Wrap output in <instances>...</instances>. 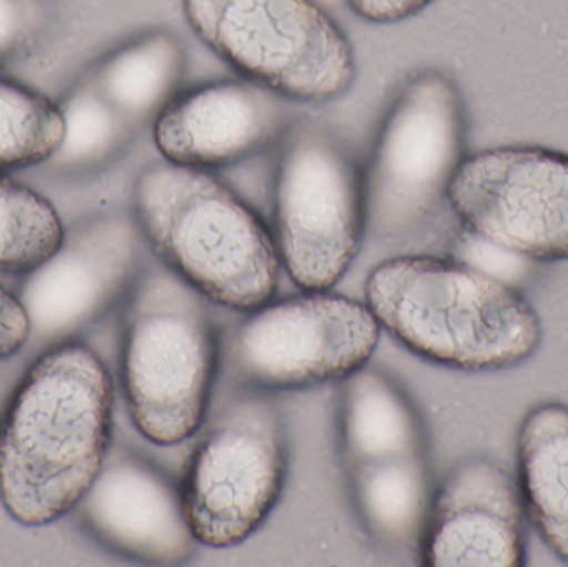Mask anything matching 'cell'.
Masks as SVG:
<instances>
[{
	"mask_svg": "<svg viewBox=\"0 0 568 567\" xmlns=\"http://www.w3.org/2000/svg\"><path fill=\"white\" fill-rule=\"evenodd\" d=\"M59 109L65 132L45 165L62 175H83L115 162L139 130L85 75L62 97Z\"/></svg>",
	"mask_w": 568,
	"mask_h": 567,
	"instance_id": "cell-19",
	"label": "cell"
},
{
	"mask_svg": "<svg viewBox=\"0 0 568 567\" xmlns=\"http://www.w3.org/2000/svg\"><path fill=\"white\" fill-rule=\"evenodd\" d=\"M466 105L446 72L414 73L394 97L363 170L367 232L381 242L416 235L466 159Z\"/></svg>",
	"mask_w": 568,
	"mask_h": 567,
	"instance_id": "cell-6",
	"label": "cell"
},
{
	"mask_svg": "<svg viewBox=\"0 0 568 567\" xmlns=\"http://www.w3.org/2000/svg\"><path fill=\"white\" fill-rule=\"evenodd\" d=\"M519 486L484 456L457 463L434 492L419 555L429 567H520L527 536Z\"/></svg>",
	"mask_w": 568,
	"mask_h": 567,
	"instance_id": "cell-12",
	"label": "cell"
},
{
	"mask_svg": "<svg viewBox=\"0 0 568 567\" xmlns=\"http://www.w3.org/2000/svg\"><path fill=\"white\" fill-rule=\"evenodd\" d=\"M65 229L45 196L0 175V272L27 275L62 243Z\"/></svg>",
	"mask_w": 568,
	"mask_h": 567,
	"instance_id": "cell-20",
	"label": "cell"
},
{
	"mask_svg": "<svg viewBox=\"0 0 568 567\" xmlns=\"http://www.w3.org/2000/svg\"><path fill=\"white\" fill-rule=\"evenodd\" d=\"M47 0H0V67L29 52L49 26Z\"/></svg>",
	"mask_w": 568,
	"mask_h": 567,
	"instance_id": "cell-22",
	"label": "cell"
},
{
	"mask_svg": "<svg viewBox=\"0 0 568 567\" xmlns=\"http://www.w3.org/2000/svg\"><path fill=\"white\" fill-rule=\"evenodd\" d=\"M125 302L120 375L130 418L149 442L179 445L202 428L222 362L209 300L155 260Z\"/></svg>",
	"mask_w": 568,
	"mask_h": 567,
	"instance_id": "cell-4",
	"label": "cell"
},
{
	"mask_svg": "<svg viewBox=\"0 0 568 567\" xmlns=\"http://www.w3.org/2000/svg\"><path fill=\"white\" fill-rule=\"evenodd\" d=\"M517 486L524 512L568 565V406L542 403L517 433Z\"/></svg>",
	"mask_w": 568,
	"mask_h": 567,
	"instance_id": "cell-16",
	"label": "cell"
},
{
	"mask_svg": "<svg viewBox=\"0 0 568 567\" xmlns=\"http://www.w3.org/2000/svg\"><path fill=\"white\" fill-rule=\"evenodd\" d=\"M183 12L242 79L284 99L329 102L356 79L353 45L317 0H183Z\"/></svg>",
	"mask_w": 568,
	"mask_h": 567,
	"instance_id": "cell-5",
	"label": "cell"
},
{
	"mask_svg": "<svg viewBox=\"0 0 568 567\" xmlns=\"http://www.w3.org/2000/svg\"><path fill=\"white\" fill-rule=\"evenodd\" d=\"M113 383L100 356L77 340L27 366L0 423V502L30 528L69 515L110 453Z\"/></svg>",
	"mask_w": 568,
	"mask_h": 567,
	"instance_id": "cell-1",
	"label": "cell"
},
{
	"mask_svg": "<svg viewBox=\"0 0 568 567\" xmlns=\"http://www.w3.org/2000/svg\"><path fill=\"white\" fill-rule=\"evenodd\" d=\"M26 353L20 352L19 355L0 362V423H2L7 408H9L10 402H12L13 393H16L20 379L26 375Z\"/></svg>",
	"mask_w": 568,
	"mask_h": 567,
	"instance_id": "cell-25",
	"label": "cell"
},
{
	"mask_svg": "<svg viewBox=\"0 0 568 567\" xmlns=\"http://www.w3.org/2000/svg\"><path fill=\"white\" fill-rule=\"evenodd\" d=\"M132 205L155 259L209 302L250 313L275 298L273 233L210 170L152 163L136 176Z\"/></svg>",
	"mask_w": 568,
	"mask_h": 567,
	"instance_id": "cell-3",
	"label": "cell"
},
{
	"mask_svg": "<svg viewBox=\"0 0 568 567\" xmlns=\"http://www.w3.org/2000/svg\"><path fill=\"white\" fill-rule=\"evenodd\" d=\"M347 483L357 522L374 543L419 548L436 492L426 455L351 466Z\"/></svg>",
	"mask_w": 568,
	"mask_h": 567,
	"instance_id": "cell-17",
	"label": "cell"
},
{
	"mask_svg": "<svg viewBox=\"0 0 568 567\" xmlns=\"http://www.w3.org/2000/svg\"><path fill=\"white\" fill-rule=\"evenodd\" d=\"M133 216L102 213L65 230L59 249L27 273L19 300L30 322L26 348L69 342L126 300L145 260Z\"/></svg>",
	"mask_w": 568,
	"mask_h": 567,
	"instance_id": "cell-11",
	"label": "cell"
},
{
	"mask_svg": "<svg viewBox=\"0 0 568 567\" xmlns=\"http://www.w3.org/2000/svg\"><path fill=\"white\" fill-rule=\"evenodd\" d=\"M286 473L282 413L268 393L248 389L209 426L180 485L200 545L233 548L255 535L278 505Z\"/></svg>",
	"mask_w": 568,
	"mask_h": 567,
	"instance_id": "cell-8",
	"label": "cell"
},
{
	"mask_svg": "<svg viewBox=\"0 0 568 567\" xmlns=\"http://www.w3.org/2000/svg\"><path fill=\"white\" fill-rule=\"evenodd\" d=\"M89 531L132 561L180 566L196 555L182 486L136 453H109L79 505Z\"/></svg>",
	"mask_w": 568,
	"mask_h": 567,
	"instance_id": "cell-13",
	"label": "cell"
},
{
	"mask_svg": "<svg viewBox=\"0 0 568 567\" xmlns=\"http://www.w3.org/2000/svg\"><path fill=\"white\" fill-rule=\"evenodd\" d=\"M381 325L367 303L303 292L246 313L223 356L233 376L262 393L341 383L367 365Z\"/></svg>",
	"mask_w": 568,
	"mask_h": 567,
	"instance_id": "cell-9",
	"label": "cell"
},
{
	"mask_svg": "<svg viewBox=\"0 0 568 567\" xmlns=\"http://www.w3.org/2000/svg\"><path fill=\"white\" fill-rule=\"evenodd\" d=\"M63 132L59 103L0 79V173L45 165L59 150Z\"/></svg>",
	"mask_w": 568,
	"mask_h": 567,
	"instance_id": "cell-21",
	"label": "cell"
},
{
	"mask_svg": "<svg viewBox=\"0 0 568 567\" xmlns=\"http://www.w3.org/2000/svg\"><path fill=\"white\" fill-rule=\"evenodd\" d=\"M29 336V316L19 296L0 285V362L23 352Z\"/></svg>",
	"mask_w": 568,
	"mask_h": 567,
	"instance_id": "cell-23",
	"label": "cell"
},
{
	"mask_svg": "<svg viewBox=\"0 0 568 567\" xmlns=\"http://www.w3.org/2000/svg\"><path fill=\"white\" fill-rule=\"evenodd\" d=\"M286 100L246 79L202 83L166 103L153 120V140L176 165H233L282 142L294 122Z\"/></svg>",
	"mask_w": 568,
	"mask_h": 567,
	"instance_id": "cell-14",
	"label": "cell"
},
{
	"mask_svg": "<svg viewBox=\"0 0 568 567\" xmlns=\"http://www.w3.org/2000/svg\"><path fill=\"white\" fill-rule=\"evenodd\" d=\"M366 303L404 348L456 372H506L542 345L539 315L517 286L454 256L386 260L367 276Z\"/></svg>",
	"mask_w": 568,
	"mask_h": 567,
	"instance_id": "cell-2",
	"label": "cell"
},
{
	"mask_svg": "<svg viewBox=\"0 0 568 567\" xmlns=\"http://www.w3.org/2000/svg\"><path fill=\"white\" fill-rule=\"evenodd\" d=\"M433 0H344L359 19L371 23H397L416 16Z\"/></svg>",
	"mask_w": 568,
	"mask_h": 567,
	"instance_id": "cell-24",
	"label": "cell"
},
{
	"mask_svg": "<svg viewBox=\"0 0 568 567\" xmlns=\"http://www.w3.org/2000/svg\"><path fill=\"white\" fill-rule=\"evenodd\" d=\"M273 239L303 292H327L353 265L366 226L363 169L326 126L293 122L282 139Z\"/></svg>",
	"mask_w": 568,
	"mask_h": 567,
	"instance_id": "cell-7",
	"label": "cell"
},
{
	"mask_svg": "<svg viewBox=\"0 0 568 567\" xmlns=\"http://www.w3.org/2000/svg\"><path fill=\"white\" fill-rule=\"evenodd\" d=\"M447 203L460 226L530 262L568 260V153L504 145L466 155Z\"/></svg>",
	"mask_w": 568,
	"mask_h": 567,
	"instance_id": "cell-10",
	"label": "cell"
},
{
	"mask_svg": "<svg viewBox=\"0 0 568 567\" xmlns=\"http://www.w3.org/2000/svg\"><path fill=\"white\" fill-rule=\"evenodd\" d=\"M317 2L323 3L326 9H329V7H336L339 6V3H344V0H317Z\"/></svg>",
	"mask_w": 568,
	"mask_h": 567,
	"instance_id": "cell-26",
	"label": "cell"
},
{
	"mask_svg": "<svg viewBox=\"0 0 568 567\" xmlns=\"http://www.w3.org/2000/svg\"><path fill=\"white\" fill-rule=\"evenodd\" d=\"M186 69L182 39L155 29L103 55L87 79L136 129L153 122L179 93Z\"/></svg>",
	"mask_w": 568,
	"mask_h": 567,
	"instance_id": "cell-18",
	"label": "cell"
},
{
	"mask_svg": "<svg viewBox=\"0 0 568 567\" xmlns=\"http://www.w3.org/2000/svg\"><path fill=\"white\" fill-rule=\"evenodd\" d=\"M337 433L346 468L426 455V429L413 399L376 366L341 382Z\"/></svg>",
	"mask_w": 568,
	"mask_h": 567,
	"instance_id": "cell-15",
	"label": "cell"
}]
</instances>
